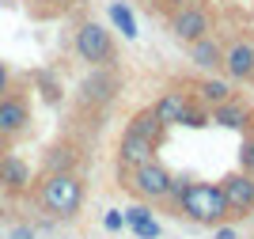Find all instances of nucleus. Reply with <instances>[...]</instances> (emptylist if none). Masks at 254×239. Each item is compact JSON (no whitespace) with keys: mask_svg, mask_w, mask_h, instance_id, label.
<instances>
[{"mask_svg":"<svg viewBox=\"0 0 254 239\" xmlns=\"http://www.w3.org/2000/svg\"><path fill=\"white\" fill-rule=\"evenodd\" d=\"M179 209L197 224H209V228H220L228 217V201L220 194V182H186L179 198Z\"/></svg>","mask_w":254,"mask_h":239,"instance_id":"f257e3e1","label":"nucleus"},{"mask_svg":"<svg viewBox=\"0 0 254 239\" xmlns=\"http://www.w3.org/2000/svg\"><path fill=\"white\" fill-rule=\"evenodd\" d=\"M42 205L53 217H76L80 205H84V182L72 175V171H53L42 182Z\"/></svg>","mask_w":254,"mask_h":239,"instance_id":"f03ea898","label":"nucleus"},{"mask_svg":"<svg viewBox=\"0 0 254 239\" xmlns=\"http://www.w3.org/2000/svg\"><path fill=\"white\" fill-rule=\"evenodd\" d=\"M76 53H80V61H87L91 69H106V65H114V38L106 31L103 23L87 19L80 31H76Z\"/></svg>","mask_w":254,"mask_h":239,"instance_id":"7ed1b4c3","label":"nucleus"},{"mask_svg":"<svg viewBox=\"0 0 254 239\" xmlns=\"http://www.w3.org/2000/svg\"><path fill=\"white\" fill-rule=\"evenodd\" d=\"M167 31L175 34L179 42H197L205 38V34H212V15L201 8V4H182V8L171 11V19H167Z\"/></svg>","mask_w":254,"mask_h":239,"instance_id":"20e7f679","label":"nucleus"},{"mask_svg":"<svg viewBox=\"0 0 254 239\" xmlns=\"http://www.w3.org/2000/svg\"><path fill=\"white\" fill-rule=\"evenodd\" d=\"M133 175V194L137 198H144V201H167V190H171V171L163 163H156V159H148V163H140L137 171H129Z\"/></svg>","mask_w":254,"mask_h":239,"instance_id":"39448f33","label":"nucleus"},{"mask_svg":"<svg viewBox=\"0 0 254 239\" xmlns=\"http://www.w3.org/2000/svg\"><path fill=\"white\" fill-rule=\"evenodd\" d=\"M220 194H224V201H228V217H247V213H254V175L232 171L228 178H220Z\"/></svg>","mask_w":254,"mask_h":239,"instance_id":"423d86ee","label":"nucleus"},{"mask_svg":"<svg viewBox=\"0 0 254 239\" xmlns=\"http://www.w3.org/2000/svg\"><path fill=\"white\" fill-rule=\"evenodd\" d=\"M27 122H31V106H27V99L23 95H0V137H15L27 129Z\"/></svg>","mask_w":254,"mask_h":239,"instance_id":"0eeeda50","label":"nucleus"},{"mask_svg":"<svg viewBox=\"0 0 254 239\" xmlns=\"http://www.w3.org/2000/svg\"><path fill=\"white\" fill-rule=\"evenodd\" d=\"M148 159H156V145L152 141H140L133 133L122 137V145H118V171H137Z\"/></svg>","mask_w":254,"mask_h":239,"instance_id":"6e6552de","label":"nucleus"},{"mask_svg":"<svg viewBox=\"0 0 254 239\" xmlns=\"http://www.w3.org/2000/svg\"><path fill=\"white\" fill-rule=\"evenodd\" d=\"M224 73L232 80H254V42H235L224 50Z\"/></svg>","mask_w":254,"mask_h":239,"instance_id":"1a4fd4ad","label":"nucleus"},{"mask_svg":"<svg viewBox=\"0 0 254 239\" xmlns=\"http://www.w3.org/2000/svg\"><path fill=\"white\" fill-rule=\"evenodd\" d=\"M152 110H156V118L163 125H182V118L193 110V99L186 91H163L156 103H152Z\"/></svg>","mask_w":254,"mask_h":239,"instance_id":"9d476101","label":"nucleus"},{"mask_svg":"<svg viewBox=\"0 0 254 239\" xmlns=\"http://www.w3.org/2000/svg\"><path fill=\"white\" fill-rule=\"evenodd\" d=\"M80 91H84L87 103H110V99H114V91H118V73L110 69V65H106V69H95V73L84 80V87H80Z\"/></svg>","mask_w":254,"mask_h":239,"instance_id":"9b49d317","label":"nucleus"},{"mask_svg":"<svg viewBox=\"0 0 254 239\" xmlns=\"http://www.w3.org/2000/svg\"><path fill=\"white\" fill-rule=\"evenodd\" d=\"M0 186L11 190V194H19V190L31 186V167L23 163L19 156H0Z\"/></svg>","mask_w":254,"mask_h":239,"instance_id":"f8f14e48","label":"nucleus"},{"mask_svg":"<svg viewBox=\"0 0 254 239\" xmlns=\"http://www.w3.org/2000/svg\"><path fill=\"white\" fill-rule=\"evenodd\" d=\"M209 118H212L216 125H224V129H243V125L251 122V106L239 103V99L232 95V99H224V103L212 106V114H209Z\"/></svg>","mask_w":254,"mask_h":239,"instance_id":"ddd939ff","label":"nucleus"},{"mask_svg":"<svg viewBox=\"0 0 254 239\" xmlns=\"http://www.w3.org/2000/svg\"><path fill=\"white\" fill-rule=\"evenodd\" d=\"M163 129H167V125L156 118V110H152V106H144V110H137V114H133V122H129L126 133H133V137H140V141H152V145H159Z\"/></svg>","mask_w":254,"mask_h":239,"instance_id":"4468645a","label":"nucleus"},{"mask_svg":"<svg viewBox=\"0 0 254 239\" xmlns=\"http://www.w3.org/2000/svg\"><path fill=\"white\" fill-rule=\"evenodd\" d=\"M190 61L197 65V69H220V65H224V50H220V42L212 38V34H205V38L190 42Z\"/></svg>","mask_w":254,"mask_h":239,"instance_id":"2eb2a0df","label":"nucleus"},{"mask_svg":"<svg viewBox=\"0 0 254 239\" xmlns=\"http://www.w3.org/2000/svg\"><path fill=\"white\" fill-rule=\"evenodd\" d=\"M197 91H201V103L216 106V103H224V99H232V83L228 80H201Z\"/></svg>","mask_w":254,"mask_h":239,"instance_id":"dca6fc26","label":"nucleus"},{"mask_svg":"<svg viewBox=\"0 0 254 239\" xmlns=\"http://www.w3.org/2000/svg\"><path fill=\"white\" fill-rule=\"evenodd\" d=\"M110 15H114V23L122 27V34H126V38H137V27H133V15H129V11L122 8V4H114V8H110Z\"/></svg>","mask_w":254,"mask_h":239,"instance_id":"f3484780","label":"nucleus"},{"mask_svg":"<svg viewBox=\"0 0 254 239\" xmlns=\"http://www.w3.org/2000/svg\"><path fill=\"white\" fill-rule=\"evenodd\" d=\"M72 167V152L68 148H53V156H50V175L53 171H68Z\"/></svg>","mask_w":254,"mask_h":239,"instance_id":"a211bd4d","label":"nucleus"},{"mask_svg":"<svg viewBox=\"0 0 254 239\" xmlns=\"http://www.w3.org/2000/svg\"><path fill=\"white\" fill-rule=\"evenodd\" d=\"M133 232H137L140 239H156L159 236V224L152 217H140V220H133Z\"/></svg>","mask_w":254,"mask_h":239,"instance_id":"6ab92c4d","label":"nucleus"},{"mask_svg":"<svg viewBox=\"0 0 254 239\" xmlns=\"http://www.w3.org/2000/svg\"><path fill=\"white\" fill-rule=\"evenodd\" d=\"M239 171L254 175V137H251V141H243V148H239Z\"/></svg>","mask_w":254,"mask_h":239,"instance_id":"aec40b11","label":"nucleus"},{"mask_svg":"<svg viewBox=\"0 0 254 239\" xmlns=\"http://www.w3.org/2000/svg\"><path fill=\"white\" fill-rule=\"evenodd\" d=\"M103 224H106V232H122V224H126V217H122L118 209H110V213H106V217H103Z\"/></svg>","mask_w":254,"mask_h":239,"instance_id":"412c9836","label":"nucleus"},{"mask_svg":"<svg viewBox=\"0 0 254 239\" xmlns=\"http://www.w3.org/2000/svg\"><path fill=\"white\" fill-rule=\"evenodd\" d=\"M182 125H193V129H197V125H209V114H205V110H190V114L182 118Z\"/></svg>","mask_w":254,"mask_h":239,"instance_id":"4be33fe9","label":"nucleus"},{"mask_svg":"<svg viewBox=\"0 0 254 239\" xmlns=\"http://www.w3.org/2000/svg\"><path fill=\"white\" fill-rule=\"evenodd\" d=\"M8 239H34V228H31V224H19V228H11Z\"/></svg>","mask_w":254,"mask_h":239,"instance_id":"5701e85b","label":"nucleus"},{"mask_svg":"<svg viewBox=\"0 0 254 239\" xmlns=\"http://www.w3.org/2000/svg\"><path fill=\"white\" fill-rule=\"evenodd\" d=\"M182 4H190V0H163V8H171V11H175V8H182Z\"/></svg>","mask_w":254,"mask_h":239,"instance_id":"b1692460","label":"nucleus"},{"mask_svg":"<svg viewBox=\"0 0 254 239\" xmlns=\"http://www.w3.org/2000/svg\"><path fill=\"white\" fill-rule=\"evenodd\" d=\"M4 87H8V69L0 65V91H4Z\"/></svg>","mask_w":254,"mask_h":239,"instance_id":"393cba45","label":"nucleus"},{"mask_svg":"<svg viewBox=\"0 0 254 239\" xmlns=\"http://www.w3.org/2000/svg\"><path fill=\"white\" fill-rule=\"evenodd\" d=\"M216 239H235V232L232 228H220V232H216Z\"/></svg>","mask_w":254,"mask_h":239,"instance_id":"a878e982","label":"nucleus"},{"mask_svg":"<svg viewBox=\"0 0 254 239\" xmlns=\"http://www.w3.org/2000/svg\"><path fill=\"white\" fill-rule=\"evenodd\" d=\"M46 4H72V0H46Z\"/></svg>","mask_w":254,"mask_h":239,"instance_id":"bb28decb","label":"nucleus"}]
</instances>
